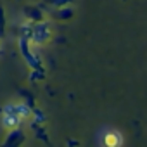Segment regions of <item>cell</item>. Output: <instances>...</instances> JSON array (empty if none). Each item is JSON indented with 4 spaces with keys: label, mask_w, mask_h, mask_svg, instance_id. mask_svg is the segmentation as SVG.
Returning a JSON list of instances; mask_svg holds the SVG:
<instances>
[{
    "label": "cell",
    "mask_w": 147,
    "mask_h": 147,
    "mask_svg": "<svg viewBox=\"0 0 147 147\" xmlns=\"http://www.w3.org/2000/svg\"><path fill=\"white\" fill-rule=\"evenodd\" d=\"M106 142H107V144H116V140H114V133H111V135L106 138Z\"/></svg>",
    "instance_id": "cell-1"
}]
</instances>
